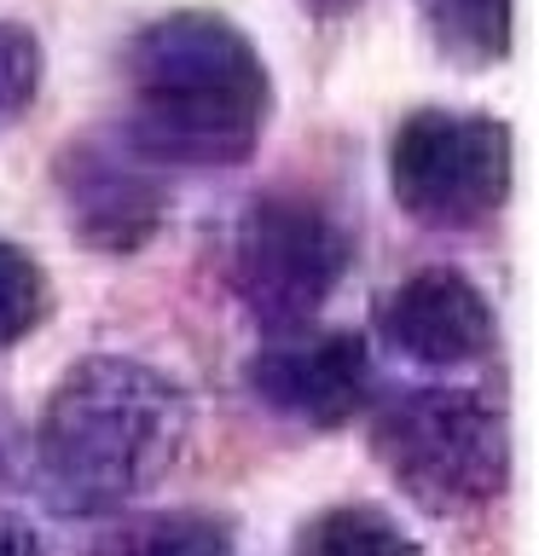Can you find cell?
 <instances>
[{
    "mask_svg": "<svg viewBox=\"0 0 539 556\" xmlns=\"http://www.w3.org/2000/svg\"><path fill=\"white\" fill-rule=\"evenodd\" d=\"M122 139L151 168H238L273 116L255 41L221 12H168L128 41Z\"/></svg>",
    "mask_w": 539,
    "mask_h": 556,
    "instance_id": "obj_1",
    "label": "cell"
},
{
    "mask_svg": "<svg viewBox=\"0 0 539 556\" xmlns=\"http://www.w3.org/2000/svg\"><path fill=\"white\" fill-rule=\"evenodd\" d=\"M191 406L146 359L93 354L70 365L35 424V481L52 510L111 516L163 481L180 458Z\"/></svg>",
    "mask_w": 539,
    "mask_h": 556,
    "instance_id": "obj_2",
    "label": "cell"
},
{
    "mask_svg": "<svg viewBox=\"0 0 539 556\" xmlns=\"http://www.w3.org/2000/svg\"><path fill=\"white\" fill-rule=\"evenodd\" d=\"M372 452L389 481L435 516L481 510L511 481V429L469 389H417L377 412Z\"/></svg>",
    "mask_w": 539,
    "mask_h": 556,
    "instance_id": "obj_3",
    "label": "cell"
},
{
    "mask_svg": "<svg viewBox=\"0 0 539 556\" xmlns=\"http://www.w3.org/2000/svg\"><path fill=\"white\" fill-rule=\"evenodd\" d=\"M348 261H354V238L325 203L267 191L238 215L226 273L255 325L308 330L348 278Z\"/></svg>",
    "mask_w": 539,
    "mask_h": 556,
    "instance_id": "obj_4",
    "label": "cell"
},
{
    "mask_svg": "<svg viewBox=\"0 0 539 556\" xmlns=\"http://www.w3.org/2000/svg\"><path fill=\"white\" fill-rule=\"evenodd\" d=\"M511 128L476 111H412L389 139V186L429 226H481L511 198Z\"/></svg>",
    "mask_w": 539,
    "mask_h": 556,
    "instance_id": "obj_5",
    "label": "cell"
},
{
    "mask_svg": "<svg viewBox=\"0 0 539 556\" xmlns=\"http://www.w3.org/2000/svg\"><path fill=\"white\" fill-rule=\"evenodd\" d=\"M59 191L64 215L76 226L87 250L122 255L156 238V226L168 215V186L156 180V168L139 151L104 146V139H82L59 156Z\"/></svg>",
    "mask_w": 539,
    "mask_h": 556,
    "instance_id": "obj_6",
    "label": "cell"
},
{
    "mask_svg": "<svg viewBox=\"0 0 539 556\" xmlns=\"http://www.w3.org/2000/svg\"><path fill=\"white\" fill-rule=\"evenodd\" d=\"M250 389L261 406L313 429H342L365 412L372 394V354L354 330H285L250 359Z\"/></svg>",
    "mask_w": 539,
    "mask_h": 556,
    "instance_id": "obj_7",
    "label": "cell"
},
{
    "mask_svg": "<svg viewBox=\"0 0 539 556\" xmlns=\"http://www.w3.org/2000/svg\"><path fill=\"white\" fill-rule=\"evenodd\" d=\"M377 337L394 359L424 371H459L493 348V307L459 267H424L383 295Z\"/></svg>",
    "mask_w": 539,
    "mask_h": 556,
    "instance_id": "obj_8",
    "label": "cell"
},
{
    "mask_svg": "<svg viewBox=\"0 0 539 556\" xmlns=\"http://www.w3.org/2000/svg\"><path fill=\"white\" fill-rule=\"evenodd\" d=\"M290 556H424V545L377 504H330L296 528Z\"/></svg>",
    "mask_w": 539,
    "mask_h": 556,
    "instance_id": "obj_9",
    "label": "cell"
},
{
    "mask_svg": "<svg viewBox=\"0 0 539 556\" xmlns=\"http://www.w3.org/2000/svg\"><path fill=\"white\" fill-rule=\"evenodd\" d=\"M435 47L452 64L481 70L511 52V0H417Z\"/></svg>",
    "mask_w": 539,
    "mask_h": 556,
    "instance_id": "obj_10",
    "label": "cell"
},
{
    "mask_svg": "<svg viewBox=\"0 0 539 556\" xmlns=\"http://www.w3.org/2000/svg\"><path fill=\"white\" fill-rule=\"evenodd\" d=\"M93 556H233V533H226L215 516L168 510V516L128 521V528L111 533Z\"/></svg>",
    "mask_w": 539,
    "mask_h": 556,
    "instance_id": "obj_11",
    "label": "cell"
},
{
    "mask_svg": "<svg viewBox=\"0 0 539 556\" xmlns=\"http://www.w3.org/2000/svg\"><path fill=\"white\" fill-rule=\"evenodd\" d=\"M47 313V273L17 243H0V348L24 342Z\"/></svg>",
    "mask_w": 539,
    "mask_h": 556,
    "instance_id": "obj_12",
    "label": "cell"
},
{
    "mask_svg": "<svg viewBox=\"0 0 539 556\" xmlns=\"http://www.w3.org/2000/svg\"><path fill=\"white\" fill-rule=\"evenodd\" d=\"M41 87V41L24 24H0V128L24 116Z\"/></svg>",
    "mask_w": 539,
    "mask_h": 556,
    "instance_id": "obj_13",
    "label": "cell"
},
{
    "mask_svg": "<svg viewBox=\"0 0 539 556\" xmlns=\"http://www.w3.org/2000/svg\"><path fill=\"white\" fill-rule=\"evenodd\" d=\"M0 556H47V545H41V533H35L29 521L0 516Z\"/></svg>",
    "mask_w": 539,
    "mask_h": 556,
    "instance_id": "obj_14",
    "label": "cell"
},
{
    "mask_svg": "<svg viewBox=\"0 0 539 556\" xmlns=\"http://www.w3.org/2000/svg\"><path fill=\"white\" fill-rule=\"evenodd\" d=\"M313 12H348V7H360V0H308Z\"/></svg>",
    "mask_w": 539,
    "mask_h": 556,
    "instance_id": "obj_15",
    "label": "cell"
}]
</instances>
